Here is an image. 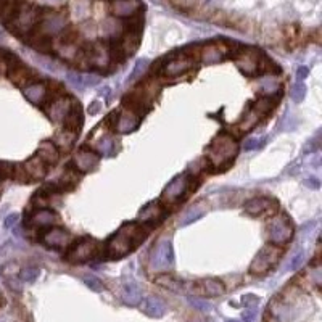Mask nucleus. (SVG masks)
<instances>
[{
    "label": "nucleus",
    "mask_w": 322,
    "mask_h": 322,
    "mask_svg": "<svg viewBox=\"0 0 322 322\" xmlns=\"http://www.w3.org/2000/svg\"><path fill=\"white\" fill-rule=\"evenodd\" d=\"M147 237V229L142 227L140 223H131L121 227L116 234L108 240L106 256L112 260L123 258L129 251L134 250L140 242Z\"/></svg>",
    "instance_id": "f257e3e1"
},
{
    "label": "nucleus",
    "mask_w": 322,
    "mask_h": 322,
    "mask_svg": "<svg viewBox=\"0 0 322 322\" xmlns=\"http://www.w3.org/2000/svg\"><path fill=\"white\" fill-rule=\"evenodd\" d=\"M39 19H40L39 8L25 2H19V7L16 10L13 19L10 21L7 26L16 36H28L29 32H32V29L37 26Z\"/></svg>",
    "instance_id": "f03ea898"
},
{
    "label": "nucleus",
    "mask_w": 322,
    "mask_h": 322,
    "mask_svg": "<svg viewBox=\"0 0 322 322\" xmlns=\"http://www.w3.org/2000/svg\"><path fill=\"white\" fill-rule=\"evenodd\" d=\"M239 153L237 142L227 134L218 136L213 142H211L209 150H208V160L214 166H223L224 163H230Z\"/></svg>",
    "instance_id": "7ed1b4c3"
},
{
    "label": "nucleus",
    "mask_w": 322,
    "mask_h": 322,
    "mask_svg": "<svg viewBox=\"0 0 322 322\" xmlns=\"http://www.w3.org/2000/svg\"><path fill=\"white\" fill-rule=\"evenodd\" d=\"M266 230H268V239L271 240L272 245H284L293 237V226L290 219L284 214L272 218Z\"/></svg>",
    "instance_id": "20e7f679"
},
{
    "label": "nucleus",
    "mask_w": 322,
    "mask_h": 322,
    "mask_svg": "<svg viewBox=\"0 0 322 322\" xmlns=\"http://www.w3.org/2000/svg\"><path fill=\"white\" fill-rule=\"evenodd\" d=\"M282 256V250L277 248V247H264L256 256H254V260L251 261L250 264V274L253 275H263L266 274L269 269H272L274 266L277 264V261L281 260Z\"/></svg>",
    "instance_id": "39448f33"
},
{
    "label": "nucleus",
    "mask_w": 322,
    "mask_h": 322,
    "mask_svg": "<svg viewBox=\"0 0 322 322\" xmlns=\"http://www.w3.org/2000/svg\"><path fill=\"white\" fill-rule=\"evenodd\" d=\"M174 264V251H173V243L169 239L160 240L155 245L152 256H150V266L153 271H168Z\"/></svg>",
    "instance_id": "423d86ee"
},
{
    "label": "nucleus",
    "mask_w": 322,
    "mask_h": 322,
    "mask_svg": "<svg viewBox=\"0 0 322 322\" xmlns=\"http://www.w3.org/2000/svg\"><path fill=\"white\" fill-rule=\"evenodd\" d=\"M98 251H100L98 242L92 239H81L73 248H70L68 253H66V260L70 263H84V261L97 258Z\"/></svg>",
    "instance_id": "0eeeda50"
},
{
    "label": "nucleus",
    "mask_w": 322,
    "mask_h": 322,
    "mask_svg": "<svg viewBox=\"0 0 322 322\" xmlns=\"http://www.w3.org/2000/svg\"><path fill=\"white\" fill-rule=\"evenodd\" d=\"M8 77L13 84H16L18 87H26L29 84H32V81L37 77V73L34 70H31L29 66L19 63L15 57H12L8 60Z\"/></svg>",
    "instance_id": "6e6552de"
},
{
    "label": "nucleus",
    "mask_w": 322,
    "mask_h": 322,
    "mask_svg": "<svg viewBox=\"0 0 322 322\" xmlns=\"http://www.w3.org/2000/svg\"><path fill=\"white\" fill-rule=\"evenodd\" d=\"M187 285H188V287H185L187 290H190L192 293H195L198 296H203V298L221 296L226 292L224 284L218 279H200V281L190 282Z\"/></svg>",
    "instance_id": "1a4fd4ad"
},
{
    "label": "nucleus",
    "mask_w": 322,
    "mask_h": 322,
    "mask_svg": "<svg viewBox=\"0 0 322 322\" xmlns=\"http://www.w3.org/2000/svg\"><path fill=\"white\" fill-rule=\"evenodd\" d=\"M261 58L263 57L254 49H243V50L237 52V55H235V65L239 66V70L242 73L251 76V74H256L260 71Z\"/></svg>",
    "instance_id": "9d476101"
},
{
    "label": "nucleus",
    "mask_w": 322,
    "mask_h": 322,
    "mask_svg": "<svg viewBox=\"0 0 322 322\" xmlns=\"http://www.w3.org/2000/svg\"><path fill=\"white\" fill-rule=\"evenodd\" d=\"M187 187H188V176L187 174L176 176L174 179L168 184V187L163 190L161 200L163 202H168V203H174L185 194Z\"/></svg>",
    "instance_id": "9b49d317"
},
{
    "label": "nucleus",
    "mask_w": 322,
    "mask_h": 322,
    "mask_svg": "<svg viewBox=\"0 0 322 322\" xmlns=\"http://www.w3.org/2000/svg\"><path fill=\"white\" fill-rule=\"evenodd\" d=\"M37 31L42 32V34H46L49 37L58 34V32H61L65 29V18L61 15H57V13H50V15H46L42 16L40 15V19L37 23Z\"/></svg>",
    "instance_id": "f8f14e48"
},
{
    "label": "nucleus",
    "mask_w": 322,
    "mask_h": 322,
    "mask_svg": "<svg viewBox=\"0 0 322 322\" xmlns=\"http://www.w3.org/2000/svg\"><path fill=\"white\" fill-rule=\"evenodd\" d=\"M42 242L52 248H66L71 243V235L68 230L61 227H52L44 232Z\"/></svg>",
    "instance_id": "ddd939ff"
},
{
    "label": "nucleus",
    "mask_w": 322,
    "mask_h": 322,
    "mask_svg": "<svg viewBox=\"0 0 322 322\" xmlns=\"http://www.w3.org/2000/svg\"><path fill=\"white\" fill-rule=\"evenodd\" d=\"M73 100L70 97H58L55 102H52L50 108L47 110L49 113V118L53 121V123H63V121L66 119V116H68V113L71 112V106H73Z\"/></svg>",
    "instance_id": "4468645a"
},
{
    "label": "nucleus",
    "mask_w": 322,
    "mask_h": 322,
    "mask_svg": "<svg viewBox=\"0 0 322 322\" xmlns=\"http://www.w3.org/2000/svg\"><path fill=\"white\" fill-rule=\"evenodd\" d=\"M194 63H195V60L190 58V57H187V55L184 53V55H181V57L171 58L168 63L163 66V71H164L166 76L176 77V76H181V74L187 73L194 66Z\"/></svg>",
    "instance_id": "2eb2a0df"
},
{
    "label": "nucleus",
    "mask_w": 322,
    "mask_h": 322,
    "mask_svg": "<svg viewBox=\"0 0 322 322\" xmlns=\"http://www.w3.org/2000/svg\"><path fill=\"white\" fill-rule=\"evenodd\" d=\"M226 53H227V49L223 46V44L214 42V44H208V46L200 49L198 55L205 65H216L226 58Z\"/></svg>",
    "instance_id": "dca6fc26"
},
{
    "label": "nucleus",
    "mask_w": 322,
    "mask_h": 322,
    "mask_svg": "<svg viewBox=\"0 0 322 322\" xmlns=\"http://www.w3.org/2000/svg\"><path fill=\"white\" fill-rule=\"evenodd\" d=\"M73 164H74L76 171L91 173L98 166V157L91 150H81V152H77L74 155Z\"/></svg>",
    "instance_id": "f3484780"
},
{
    "label": "nucleus",
    "mask_w": 322,
    "mask_h": 322,
    "mask_svg": "<svg viewBox=\"0 0 322 322\" xmlns=\"http://www.w3.org/2000/svg\"><path fill=\"white\" fill-rule=\"evenodd\" d=\"M164 216V208L161 206L160 202H150L145 205L139 213V221L140 224H158Z\"/></svg>",
    "instance_id": "a211bd4d"
},
{
    "label": "nucleus",
    "mask_w": 322,
    "mask_h": 322,
    "mask_svg": "<svg viewBox=\"0 0 322 322\" xmlns=\"http://www.w3.org/2000/svg\"><path fill=\"white\" fill-rule=\"evenodd\" d=\"M139 10V0H113L112 2V13L118 18H131L137 15Z\"/></svg>",
    "instance_id": "6ab92c4d"
},
{
    "label": "nucleus",
    "mask_w": 322,
    "mask_h": 322,
    "mask_svg": "<svg viewBox=\"0 0 322 322\" xmlns=\"http://www.w3.org/2000/svg\"><path fill=\"white\" fill-rule=\"evenodd\" d=\"M118 44L119 50L124 53V57H131L132 53H134L139 49V44H140V28H134V29H129L126 34L121 37Z\"/></svg>",
    "instance_id": "aec40b11"
},
{
    "label": "nucleus",
    "mask_w": 322,
    "mask_h": 322,
    "mask_svg": "<svg viewBox=\"0 0 322 322\" xmlns=\"http://www.w3.org/2000/svg\"><path fill=\"white\" fill-rule=\"evenodd\" d=\"M140 311L148 317H161L166 313V306L163 299L158 296H148L145 299H140Z\"/></svg>",
    "instance_id": "412c9836"
},
{
    "label": "nucleus",
    "mask_w": 322,
    "mask_h": 322,
    "mask_svg": "<svg viewBox=\"0 0 322 322\" xmlns=\"http://www.w3.org/2000/svg\"><path fill=\"white\" fill-rule=\"evenodd\" d=\"M272 206H275L274 200L268 197H258L245 203V213H248L250 216H261L264 213H268Z\"/></svg>",
    "instance_id": "4be33fe9"
},
{
    "label": "nucleus",
    "mask_w": 322,
    "mask_h": 322,
    "mask_svg": "<svg viewBox=\"0 0 322 322\" xmlns=\"http://www.w3.org/2000/svg\"><path fill=\"white\" fill-rule=\"evenodd\" d=\"M139 126V116L132 113L131 110H124L121 112L116 121V131L119 134H129V132L136 131Z\"/></svg>",
    "instance_id": "5701e85b"
},
{
    "label": "nucleus",
    "mask_w": 322,
    "mask_h": 322,
    "mask_svg": "<svg viewBox=\"0 0 322 322\" xmlns=\"http://www.w3.org/2000/svg\"><path fill=\"white\" fill-rule=\"evenodd\" d=\"M65 123V129L66 131H71L74 132V134H79V131L82 127V110H81V105L79 103H73L71 106V112L68 113V116H66V119L63 121Z\"/></svg>",
    "instance_id": "b1692460"
},
{
    "label": "nucleus",
    "mask_w": 322,
    "mask_h": 322,
    "mask_svg": "<svg viewBox=\"0 0 322 322\" xmlns=\"http://www.w3.org/2000/svg\"><path fill=\"white\" fill-rule=\"evenodd\" d=\"M23 168H25V171L29 177V181H39V179H42V177H46V174H47V164L42 160H39L37 157L28 160L23 164Z\"/></svg>",
    "instance_id": "393cba45"
},
{
    "label": "nucleus",
    "mask_w": 322,
    "mask_h": 322,
    "mask_svg": "<svg viewBox=\"0 0 322 322\" xmlns=\"http://www.w3.org/2000/svg\"><path fill=\"white\" fill-rule=\"evenodd\" d=\"M55 221H57V214H55L52 209L44 208V209H37L36 213H32L28 223L32 227H47V226H52Z\"/></svg>",
    "instance_id": "a878e982"
},
{
    "label": "nucleus",
    "mask_w": 322,
    "mask_h": 322,
    "mask_svg": "<svg viewBox=\"0 0 322 322\" xmlns=\"http://www.w3.org/2000/svg\"><path fill=\"white\" fill-rule=\"evenodd\" d=\"M25 97L31 103H42L47 97V85L44 82H32L25 87Z\"/></svg>",
    "instance_id": "bb28decb"
},
{
    "label": "nucleus",
    "mask_w": 322,
    "mask_h": 322,
    "mask_svg": "<svg viewBox=\"0 0 322 322\" xmlns=\"http://www.w3.org/2000/svg\"><path fill=\"white\" fill-rule=\"evenodd\" d=\"M28 44L32 49H36L37 52H42V53H49L52 50V37L42 34V32H39V31L29 32Z\"/></svg>",
    "instance_id": "cd10ccee"
},
{
    "label": "nucleus",
    "mask_w": 322,
    "mask_h": 322,
    "mask_svg": "<svg viewBox=\"0 0 322 322\" xmlns=\"http://www.w3.org/2000/svg\"><path fill=\"white\" fill-rule=\"evenodd\" d=\"M36 157L46 164H55L58 161V148L52 142H42L37 148Z\"/></svg>",
    "instance_id": "c85d7f7f"
},
{
    "label": "nucleus",
    "mask_w": 322,
    "mask_h": 322,
    "mask_svg": "<svg viewBox=\"0 0 322 322\" xmlns=\"http://www.w3.org/2000/svg\"><path fill=\"white\" fill-rule=\"evenodd\" d=\"M155 284H158L160 287L168 288L171 292H182L184 290V282L176 279L171 274H160L158 277H155Z\"/></svg>",
    "instance_id": "c756f323"
},
{
    "label": "nucleus",
    "mask_w": 322,
    "mask_h": 322,
    "mask_svg": "<svg viewBox=\"0 0 322 322\" xmlns=\"http://www.w3.org/2000/svg\"><path fill=\"white\" fill-rule=\"evenodd\" d=\"M121 296H123L124 303H127V305H139L142 299L140 288L136 284H126Z\"/></svg>",
    "instance_id": "7c9ffc66"
},
{
    "label": "nucleus",
    "mask_w": 322,
    "mask_h": 322,
    "mask_svg": "<svg viewBox=\"0 0 322 322\" xmlns=\"http://www.w3.org/2000/svg\"><path fill=\"white\" fill-rule=\"evenodd\" d=\"M76 137H77V134L65 129V131L58 132V134L55 136V147H60L61 150H70L73 147Z\"/></svg>",
    "instance_id": "2f4dec72"
},
{
    "label": "nucleus",
    "mask_w": 322,
    "mask_h": 322,
    "mask_svg": "<svg viewBox=\"0 0 322 322\" xmlns=\"http://www.w3.org/2000/svg\"><path fill=\"white\" fill-rule=\"evenodd\" d=\"M97 150L100 152V155L103 157H113L116 153V142L113 137L105 136L97 142Z\"/></svg>",
    "instance_id": "473e14b6"
},
{
    "label": "nucleus",
    "mask_w": 322,
    "mask_h": 322,
    "mask_svg": "<svg viewBox=\"0 0 322 322\" xmlns=\"http://www.w3.org/2000/svg\"><path fill=\"white\" fill-rule=\"evenodd\" d=\"M260 115H258V112L254 108H251V110H248V113H247V116L243 118L242 121H240V124H239V129L242 131V132H247V131H250V129H253L254 126L258 124V121H260Z\"/></svg>",
    "instance_id": "72a5a7b5"
},
{
    "label": "nucleus",
    "mask_w": 322,
    "mask_h": 322,
    "mask_svg": "<svg viewBox=\"0 0 322 322\" xmlns=\"http://www.w3.org/2000/svg\"><path fill=\"white\" fill-rule=\"evenodd\" d=\"M272 316L279 320V322H287L292 319V309L287 305L281 303V305H274L272 308Z\"/></svg>",
    "instance_id": "f704fd0d"
},
{
    "label": "nucleus",
    "mask_w": 322,
    "mask_h": 322,
    "mask_svg": "<svg viewBox=\"0 0 322 322\" xmlns=\"http://www.w3.org/2000/svg\"><path fill=\"white\" fill-rule=\"evenodd\" d=\"M290 97L295 103H302L305 97H306V85L302 82V81H296L292 87V91H290Z\"/></svg>",
    "instance_id": "c9c22d12"
},
{
    "label": "nucleus",
    "mask_w": 322,
    "mask_h": 322,
    "mask_svg": "<svg viewBox=\"0 0 322 322\" xmlns=\"http://www.w3.org/2000/svg\"><path fill=\"white\" fill-rule=\"evenodd\" d=\"M203 211H205V209H202V206H194V208H190V211H188V213L182 218L181 226H188V224H192L194 221H197L198 218H202V216H203Z\"/></svg>",
    "instance_id": "e433bc0d"
},
{
    "label": "nucleus",
    "mask_w": 322,
    "mask_h": 322,
    "mask_svg": "<svg viewBox=\"0 0 322 322\" xmlns=\"http://www.w3.org/2000/svg\"><path fill=\"white\" fill-rule=\"evenodd\" d=\"M77 39H79V32H77L76 29L70 28V29H66L63 31V34H61V46H74V44L77 42Z\"/></svg>",
    "instance_id": "4c0bfd02"
},
{
    "label": "nucleus",
    "mask_w": 322,
    "mask_h": 322,
    "mask_svg": "<svg viewBox=\"0 0 322 322\" xmlns=\"http://www.w3.org/2000/svg\"><path fill=\"white\" fill-rule=\"evenodd\" d=\"M82 282L94 292H102L103 290V282L95 275H82Z\"/></svg>",
    "instance_id": "58836bf2"
},
{
    "label": "nucleus",
    "mask_w": 322,
    "mask_h": 322,
    "mask_svg": "<svg viewBox=\"0 0 322 322\" xmlns=\"http://www.w3.org/2000/svg\"><path fill=\"white\" fill-rule=\"evenodd\" d=\"M261 92L264 95H272L274 92H279V84L274 79H266L261 82Z\"/></svg>",
    "instance_id": "ea45409f"
},
{
    "label": "nucleus",
    "mask_w": 322,
    "mask_h": 322,
    "mask_svg": "<svg viewBox=\"0 0 322 322\" xmlns=\"http://www.w3.org/2000/svg\"><path fill=\"white\" fill-rule=\"evenodd\" d=\"M66 81H70V84L76 89L84 87V76L77 74L76 71H70L68 74H66Z\"/></svg>",
    "instance_id": "a19ab883"
},
{
    "label": "nucleus",
    "mask_w": 322,
    "mask_h": 322,
    "mask_svg": "<svg viewBox=\"0 0 322 322\" xmlns=\"http://www.w3.org/2000/svg\"><path fill=\"white\" fill-rule=\"evenodd\" d=\"M303 261H305V253H303V251H298V253H295L293 256L290 258V261H288V266H287V268L295 271V269H298L299 266L303 264Z\"/></svg>",
    "instance_id": "79ce46f5"
},
{
    "label": "nucleus",
    "mask_w": 322,
    "mask_h": 322,
    "mask_svg": "<svg viewBox=\"0 0 322 322\" xmlns=\"http://www.w3.org/2000/svg\"><path fill=\"white\" fill-rule=\"evenodd\" d=\"M147 65H148V60H145V58H143V60H139V61L136 63V66H134V71L131 73V76H129V79H127V81H134L136 77H139L140 73L145 71Z\"/></svg>",
    "instance_id": "37998d69"
},
{
    "label": "nucleus",
    "mask_w": 322,
    "mask_h": 322,
    "mask_svg": "<svg viewBox=\"0 0 322 322\" xmlns=\"http://www.w3.org/2000/svg\"><path fill=\"white\" fill-rule=\"evenodd\" d=\"M39 275V269L37 268H26L21 271V279L25 282H34Z\"/></svg>",
    "instance_id": "c03bdc74"
},
{
    "label": "nucleus",
    "mask_w": 322,
    "mask_h": 322,
    "mask_svg": "<svg viewBox=\"0 0 322 322\" xmlns=\"http://www.w3.org/2000/svg\"><path fill=\"white\" fill-rule=\"evenodd\" d=\"M242 299H243V305H245L247 308H254V306L260 305V298L254 296V295H245Z\"/></svg>",
    "instance_id": "a18cd8bd"
},
{
    "label": "nucleus",
    "mask_w": 322,
    "mask_h": 322,
    "mask_svg": "<svg viewBox=\"0 0 322 322\" xmlns=\"http://www.w3.org/2000/svg\"><path fill=\"white\" fill-rule=\"evenodd\" d=\"M264 143V139H248L245 142V150H256Z\"/></svg>",
    "instance_id": "49530a36"
},
{
    "label": "nucleus",
    "mask_w": 322,
    "mask_h": 322,
    "mask_svg": "<svg viewBox=\"0 0 322 322\" xmlns=\"http://www.w3.org/2000/svg\"><path fill=\"white\" fill-rule=\"evenodd\" d=\"M190 303L192 306L198 308V309H202V311H209L211 309V305H208L205 299H198V298H190Z\"/></svg>",
    "instance_id": "de8ad7c7"
},
{
    "label": "nucleus",
    "mask_w": 322,
    "mask_h": 322,
    "mask_svg": "<svg viewBox=\"0 0 322 322\" xmlns=\"http://www.w3.org/2000/svg\"><path fill=\"white\" fill-rule=\"evenodd\" d=\"M254 317H256V313H254V308H248L245 313H243V319L245 322H253Z\"/></svg>",
    "instance_id": "09e8293b"
},
{
    "label": "nucleus",
    "mask_w": 322,
    "mask_h": 322,
    "mask_svg": "<svg viewBox=\"0 0 322 322\" xmlns=\"http://www.w3.org/2000/svg\"><path fill=\"white\" fill-rule=\"evenodd\" d=\"M98 84L97 76H84V85H95Z\"/></svg>",
    "instance_id": "8fccbe9b"
},
{
    "label": "nucleus",
    "mask_w": 322,
    "mask_h": 322,
    "mask_svg": "<svg viewBox=\"0 0 322 322\" xmlns=\"http://www.w3.org/2000/svg\"><path fill=\"white\" fill-rule=\"evenodd\" d=\"M305 184L308 185V187H311V188H319V182L317 181H314V179H308V181H305Z\"/></svg>",
    "instance_id": "3c124183"
},
{
    "label": "nucleus",
    "mask_w": 322,
    "mask_h": 322,
    "mask_svg": "<svg viewBox=\"0 0 322 322\" xmlns=\"http://www.w3.org/2000/svg\"><path fill=\"white\" fill-rule=\"evenodd\" d=\"M306 74H308V70L305 68V66H303V68H299V71H298V81H302Z\"/></svg>",
    "instance_id": "603ef678"
},
{
    "label": "nucleus",
    "mask_w": 322,
    "mask_h": 322,
    "mask_svg": "<svg viewBox=\"0 0 322 322\" xmlns=\"http://www.w3.org/2000/svg\"><path fill=\"white\" fill-rule=\"evenodd\" d=\"M98 110H100V105L95 102V103L92 105V108H89V113H91V115H95V113H98Z\"/></svg>",
    "instance_id": "864d4df0"
},
{
    "label": "nucleus",
    "mask_w": 322,
    "mask_h": 322,
    "mask_svg": "<svg viewBox=\"0 0 322 322\" xmlns=\"http://www.w3.org/2000/svg\"><path fill=\"white\" fill-rule=\"evenodd\" d=\"M229 322H237V320H229Z\"/></svg>",
    "instance_id": "5fc2aeb1"
}]
</instances>
